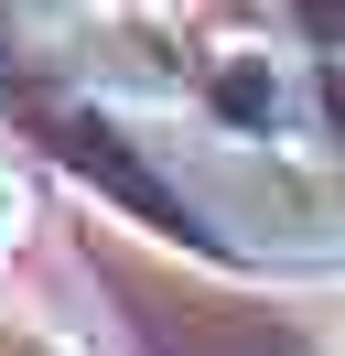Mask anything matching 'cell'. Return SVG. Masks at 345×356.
<instances>
[{
  "label": "cell",
  "mask_w": 345,
  "mask_h": 356,
  "mask_svg": "<svg viewBox=\"0 0 345 356\" xmlns=\"http://www.w3.org/2000/svg\"><path fill=\"white\" fill-rule=\"evenodd\" d=\"M33 130L54 140V162L76 184H97L119 216H141L162 248H194V259H237L227 227L205 216V195H194L184 152H162V140L141 130L129 108H108V97H54V108H33Z\"/></svg>",
  "instance_id": "cell-1"
},
{
  "label": "cell",
  "mask_w": 345,
  "mask_h": 356,
  "mask_svg": "<svg viewBox=\"0 0 345 356\" xmlns=\"http://www.w3.org/2000/svg\"><path fill=\"white\" fill-rule=\"evenodd\" d=\"M119 11H141V0H119Z\"/></svg>",
  "instance_id": "cell-3"
},
{
  "label": "cell",
  "mask_w": 345,
  "mask_h": 356,
  "mask_svg": "<svg viewBox=\"0 0 345 356\" xmlns=\"http://www.w3.org/2000/svg\"><path fill=\"white\" fill-rule=\"evenodd\" d=\"M22 227H33V195H22V173H11V162H0V259H11V248H22Z\"/></svg>",
  "instance_id": "cell-2"
}]
</instances>
